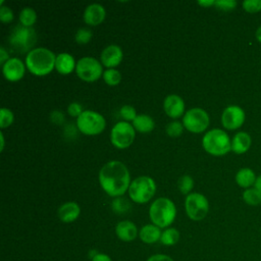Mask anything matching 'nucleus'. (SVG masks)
<instances>
[{"mask_svg":"<svg viewBox=\"0 0 261 261\" xmlns=\"http://www.w3.org/2000/svg\"><path fill=\"white\" fill-rule=\"evenodd\" d=\"M99 182L103 191L117 198L128 191L130 176L127 167L118 160H111L103 165L99 172Z\"/></svg>","mask_w":261,"mask_h":261,"instance_id":"f257e3e1","label":"nucleus"},{"mask_svg":"<svg viewBox=\"0 0 261 261\" xmlns=\"http://www.w3.org/2000/svg\"><path fill=\"white\" fill-rule=\"evenodd\" d=\"M56 55L49 49L44 47L34 48L25 57V65L28 69L35 75H46L55 67Z\"/></svg>","mask_w":261,"mask_h":261,"instance_id":"f03ea898","label":"nucleus"},{"mask_svg":"<svg viewBox=\"0 0 261 261\" xmlns=\"http://www.w3.org/2000/svg\"><path fill=\"white\" fill-rule=\"evenodd\" d=\"M149 216L153 224L160 228L168 227L175 219L176 208L174 203L165 197L156 199L149 208Z\"/></svg>","mask_w":261,"mask_h":261,"instance_id":"7ed1b4c3","label":"nucleus"},{"mask_svg":"<svg viewBox=\"0 0 261 261\" xmlns=\"http://www.w3.org/2000/svg\"><path fill=\"white\" fill-rule=\"evenodd\" d=\"M202 146L207 153L213 156H223L231 150V140L224 130L213 128L204 135Z\"/></svg>","mask_w":261,"mask_h":261,"instance_id":"20e7f679","label":"nucleus"},{"mask_svg":"<svg viewBox=\"0 0 261 261\" xmlns=\"http://www.w3.org/2000/svg\"><path fill=\"white\" fill-rule=\"evenodd\" d=\"M156 192V184L154 179L147 175L135 178L128 188L129 198L139 204L146 203L152 199Z\"/></svg>","mask_w":261,"mask_h":261,"instance_id":"39448f33","label":"nucleus"},{"mask_svg":"<svg viewBox=\"0 0 261 261\" xmlns=\"http://www.w3.org/2000/svg\"><path fill=\"white\" fill-rule=\"evenodd\" d=\"M77 129L89 136L101 134L105 126L106 121L102 114L93 110H84L83 113L76 118Z\"/></svg>","mask_w":261,"mask_h":261,"instance_id":"423d86ee","label":"nucleus"},{"mask_svg":"<svg viewBox=\"0 0 261 261\" xmlns=\"http://www.w3.org/2000/svg\"><path fill=\"white\" fill-rule=\"evenodd\" d=\"M10 44L13 48L18 50L20 53H28L33 50V46L37 41V34L33 28H28L23 25H17L11 32L9 38Z\"/></svg>","mask_w":261,"mask_h":261,"instance_id":"0eeeda50","label":"nucleus"},{"mask_svg":"<svg viewBox=\"0 0 261 261\" xmlns=\"http://www.w3.org/2000/svg\"><path fill=\"white\" fill-rule=\"evenodd\" d=\"M185 209L189 218L200 221L206 217L209 211V203L203 194L192 193L186 197Z\"/></svg>","mask_w":261,"mask_h":261,"instance_id":"6e6552de","label":"nucleus"},{"mask_svg":"<svg viewBox=\"0 0 261 261\" xmlns=\"http://www.w3.org/2000/svg\"><path fill=\"white\" fill-rule=\"evenodd\" d=\"M209 121L208 113L199 107L189 109L182 117L184 126L191 133L196 134L204 132L208 127Z\"/></svg>","mask_w":261,"mask_h":261,"instance_id":"1a4fd4ad","label":"nucleus"},{"mask_svg":"<svg viewBox=\"0 0 261 261\" xmlns=\"http://www.w3.org/2000/svg\"><path fill=\"white\" fill-rule=\"evenodd\" d=\"M135 139V128L127 121L115 123L110 133L112 145L118 149H125L132 145Z\"/></svg>","mask_w":261,"mask_h":261,"instance_id":"9d476101","label":"nucleus"},{"mask_svg":"<svg viewBox=\"0 0 261 261\" xmlns=\"http://www.w3.org/2000/svg\"><path fill=\"white\" fill-rule=\"evenodd\" d=\"M75 72L80 79L85 82H95L103 75L101 63L94 57L86 56L76 62Z\"/></svg>","mask_w":261,"mask_h":261,"instance_id":"9b49d317","label":"nucleus"},{"mask_svg":"<svg viewBox=\"0 0 261 261\" xmlns=\"http://www.w3.org/2000/svg\"><path fill=\"white\" fill-rule=\"evenodd\" d=\"M245 111L238 105L227 106L221 114V123L226 129H237L245 122Z\"/></svg>","mask_w":261,"mask_h":261,"instance_id":"f8f14e48","label":"nucleus"},{"mask_svg":"<svg viewBox=\"0 0 261 261\" xmlns=\"http://www.w3.org/2000/svg\"><path fill=\"white\" fill-rule=\"evenodd\" d=\"M4 77L9 82H17L23 77L25 72L24 63L17 57L9 58L2 66Z\"/></svg>","mask_w":261,"mask_h":261,"instance_id":"ddd939ff","label":"nucleus"},{"mask_svg":"<svg viewBox=\"0 0 261 261\" xmlns=\"http://www.w3.org/2000/svg\"><path fill=\"white\" fill-rule=\"evenodd\" d=\"M122 49L115 44H111L103 49L101 53V62L108 68H114L122 61Z\"/></svg>","mask_w":261,"mask_h":261,"instance_id":"4468645a","label":"nucleus"},{"mask_svg":"<svg viewBox=\"0 0 261 261\" xmlns=\"http://www.w3.org/2000/svg\"><path fill=\"white\" fill-rule=\"evenodd\" d=\"M163 108L165 113L171 118H177L184 114L185 102L180 96L170 94L165 97L163 101Z\"/></svg>","mask_w":261,"mask_h":261,"instance_id":"2eb2a0df","label":"nucleus"},{"mask_svg":"<svg viewBox=\"0 0 261 261\" xmlns=\"http://www.w3.org/2000/svg\"><path fill=\"white\" fill-rule=\"evenodd\" d=\"M106 15L105 8L99 3H92L88 5L84 11V20L90 25H97L101 23Z\"/></svg>","mask_w":261,"mask_h":261,"instance_id":"dca6fc26","label":"nucleus"},{"mask_svg":"<svg viewBox=\"0 0 261 261\" xmlns=\"http://www.w3.org/2000/svg\"><path fill=\"white\" fill-rule=\"evenodd\" d=\"M115 233L120 241L132 242L138 237L139 231L137 225L133 221L122 220L116 224Z\"/></svg>","mask_w":261,"mask_h":261,"instance_id":"f3484780","label":"nucleus"},{"mask_svg":"<svg viewBox=\"0 0 261 261\" xmlns=\"http://www.w3.org/2000/svg\"><path fill=\"white\" fill-rule=\"evenodd\" d=\"M81 213V208L75 202H65L63 203L57 211L59 219L64 223L73 222Z\"/></svg>","mask_w":261,"mask_h":261,"instance_id":"a211bd4d","label":"nucleus"},{"mask_svg":"<svg viewBox=\"0 0 261 261\" xmlns=\"http://www.w3.org/2000/svg\"><path fill=\"white\" fill-rule=\"evenodd\" d=\"M75 66H76V63H75L74 58L71 54L66 53V52H62V53H59L56 56L55 68L59 73L68 74L73 69H75Z\"/></svg>","mask_w":261,"mask_h":261,"instance_id":"6ab92c4d","label":"nucleus"},{"mask_svg":"<svg viewBox=\"0 0 261 261\" xmlns=\"http://www.w3.org/2000/svg\"><path fill=\"white\" fill-rule=\"evenodd\" d=\"M252 139L246 132L237 133L231 140V151L236 154H244L251 147Z\"/></svg>","mask_w":261,"mask_h":261,"instance_id":"aec40b11","label":"nucleus"},{"mask_svg":"<svg viewBox=\"0 0 261 261\" xmlns=\"http://www.w3.org/2000/svg\"><path fill=\"white\" fill-rule=\"evenodd\" d=\"M161 229L155 224H146L141 227L139 231L140 240L145 244H154L160 241L161 238Z\"/></svg>","mask_w":261,"mask_h":261,"instance_id":"412c9836","label":"nucleus"},{"mask_svg":"<svg viewBox=\"0 0 261 261\" xmlns=\"http://www.w3.org/2000/svg\"><path fill=\"white\" fill-rule=\"evenodd\" d=\"M256 178L257 177L255 172L249 167L241 168L236 174L237 184L241 188H245V189H249L251 186H254Z\"/></svg>","mask_w":261,"mask_h":261,"instance_id":"4be33fe9","label":"nucleus"},{"mask_svg":"<svg viewBox=\"0 0 261 261\" xmlns=\"http://www.w3.org/2000/svg\"><path fill=\"white\" fill-rule=\"evenodd\" d=\"M133 126L136 130L146 134L153 130L155 126V121L150 115L138 114L133 121Z\"/></svg>","mask_w":261,"mask_h":261,"instance_id":"5701e85b","label":"nucleus"},{"mask_svg":"<svg viewBox=\"0 0 261 261\" xmlns=\"http://www.w3.org/2000/svg\"><path fill=\"white\" fill-rule=\"evenodd\" d=\"M179 241V231L174 227L165 228L160 238V243L164 246H173Z\"/></svg>","mask_w":261,"mask_h":261,"instance_id":"b1692460","label":"nucleus"},{"mask_svg":"<svg viewBox=\"0 0 261 261\" xmlns=\"http://www.w3.org/2000/svg\"><path fill=\"white\" fill-rule=\"evenodd\" d=\"M37 20V14L36 11L32 7H24L21 9L19 13V21L21 25L32 28V25Z\"/></svg>","mask_w":261,"mask_h":261,"instance_id":"393cba45","label":"nucleus"},{"mask_svg":"<svg viewBox=\"0 0 261 261\" xmlns=\"http://www.w3.org/2000/svg\"><path fill=\"white\" fill-rule=\"evenodd\" d=\"M243 200L250 206H257L261 204V194L255 188H249L244 191Z\"/></svg>","mask_w":261,"mask_h":261,"instance_id":"a878e982","label":"nucleus"},{"mask_svg":"<svg viewBox=\"0 0 261 261\" xmlns=\"http://www.w3.org/2000/svg\"><path fill=\"white\" fill-rule=\"evenodd\" d=\"M104 82L109 86H116L121 81V73L115 68H107L103 72Z\"/></svg>","mask_w":261,"mask_h":261,"instance_id":"bb28decb","label":"nucleus"},{"mask_svg":"<svg viewBox=\"0 0 261 261\" xmlns=\"http://www.w3.org/2000/svg\"><path fill=\"white\" fill-rule=\"evenodd\" d=\"M112 210L117 214H122L127 212L130 209V204L125 198L117 197L111 203Z\"/></svg>","mask_w":261,"mask_h":261,"instance_id":"cd10ccee","label":"nucleus"},{"mask_svg":"<svg viewBox=\"0 0 261 261\" xmlns=\"http://www.w3.org/2000/svg\"><path fill=\"white\" fill-rule=\"evenodd\" d=\"M177 187H178V190L182 194H185V195L188 194L189 195V193L191 192V190L194 187V179L192 178V176H190L188 174H185L181 177H179L178 182H177Z\"/></svg>","mask_w":261,"mask_h":261,"instance_id":"c85d7f7f","label":"nucleus"},{"mask_svg":"<svg viewBox=\"0 0 261 261\" xmlns=\"http://www.w3.org/2000/svg\"><path fill=\"white\" fill-rule=\"evenodd\" d=\"M92 39V31L87 28H81L74 35V40L77 44H87Z\"/></svg>","mask_w":261,"mask_h":261,"instance_id":"c756f323","label":"nucleus"},{"mask_svg":"<svg viewBox=\"0 0 261 261\" xmlns=\"http://www.w3.org/2000/svg\"><path fill=\"white\" fill-rule=\"evenodd\" d=\"M14 119V115L12 113L11 110H9L8 108L2 107L0 110V126L2 128L9 126Z\"/></svg>","mask_w":261,"mask_h":261,"instance_id":"7c9ffc66","label":"nucleus"},{"mask_svg":"<svg viewBox=\"0 0 261 261\" xmlns=\"http://www.w3.org/2000/svg\"><path fill=\"white\" fill-rule=\"evenodd\" d=\"M184 124L177 120L171 121L166 125V134L169 137H178L182 134L184 130Z\"/></svg>","mask_w":261,"mask_h":261,"instance_id":"2f4dec72","label":"nucleus"},{"mask_svg":"<svg viewBox=\"0 0 261 261\" xmlns=\"http://www.w3.org/2000/svg\"><path fill=\"white\" fill-rule=\"evenodd\" d=\"M120 115L124 119V121H134V119L137 117V111L132 105H123L120 108Z\"/></svg>","mask_w":261,"mask_h":261,"instance_id":"473e14b6","label":"nucleus"},{"mask_svg":"<svg viewBox=\"0 0 261 261\" xmlns=\"http://www.w3.org/2000/svg\"><path fill=\"white\" fill-rule=\"evenodd\" d=\"M242 5L249 13H256L261 10V0H245Z\"/></svg>","mask_w":261,"mask_h":261,"instance_id":"72a5a7b5","label":"nucleus"},{"mask_svg":"<svg viewBox=\"0 0 261 261\" xmlns=\"http://www.w3.org/2000/svg\"><path fill=\"white\" fill-rule=\"evenodd\" d=\"M237 4L238 3L236 0H216L214 3L216 8L223 11L233 10L237 7Z\"/></svg>","mask_w":261,"mask_h":261,"instance_id":"f704fd0d","label":"nucleus"},{"mask_svg":"<svg viewBox=\"0 0 261 261\" xmlns=\"http://www.w3.org/2000/svg\"><path fill=\"white\" fill-rule=\"evenodd\" d=\"M0 19L2 22H10L13 20V12L8 6H0Z\"/></svg>","mask_w":261,"mask_h":261,"instance_id":"c9c22d12","label":"nucleus"},{"mask_svg":"<svg viewBox=\"0 0 261 261\" xmlns=\"http://www.w3.org/2000/svg\"><path fill=\"white\" fill-rule=\"evenodd\" d=\"M83 106L79 102H71L67 107V112L70 116H75L76 118L83 113Z\"/></svg>","mask_w":261,"mask_h":261,"instance_id":"e433bc0d","label":"nucleus"},{"mask_svg":"<svg viewBox=\"0 0 261 261\" xmlns=\"http://www.w3.org/2000/svg\"><path fill=\"white\" fill-rule=\"evenodd\" d=\"M50 120L55 124H61L64 121V115L59 110H54L50 114Z\"/></svg>","mask_w":261,"mask_h":261,"instance_id":"4c0bfd02","label":"nucleus"},{"mask_svg":"<svg viewBox=\"0 0 261 261\" xmlns=\"http://www.w3.org/2000/svg\"><path fill=\"white\" fill-rule=\"evenodd\" d=\"M146 261H173V259L166 254H154L150 256Z\"/></svg>","mask_w":261,"mask_h":261,"instance_id":"58836bf2","label":"nucleus"},{"mask_svg":"<svg viewBox=\"0 0 261 261\" xmlns=\"http://www.w3.org/2000/svg\"><path fill=\"white\" fill-rule=\"evenodd\" d=\"M92 261H112V259H111L107 254H104V253H96V254L93 256Z\"/></svg>","mask_w":261,"mask_h":261,"instance_id":"ea45409f","label":"nucleus"},{"mask_svg":"<svg viewBox=\"0 0 261 261\" xmlns=\"http://www.w3.org/2000/svg\"><path fill=\"white\" fill-rule=\"evenodd\" d=\"M9 59V56H8V52L3 48L1 47L0 48V63L2 64V66L4 65V63Z\"/></svg>","mask_w":261,"mask_h":261,"instance_id":"a19ab883","label":"nucleus"},{"mask_svg":"<svg viewBox=\"0 0 261 261\" xmlns=\"http://www.w3.org/2000/svg\"><path fill=\"white\" fill-rule=\"evenodd\" d=\"M254 188L261 194V175L257 176L256 181H255V184H254Z\"/></svg>","mask_w":261,"mask_h":261,"instance_id":"79ce46f5","label":"nucleus"},{"mask_svg":"<svg viewBox=\"0 0 261 261\" xmlns=\"http://www.w3.org/2000/svg\"><path fill=\"white\" fill-rule=\"evenodd\" d=\"M214 3H215V1H213V0H209V1H198V4L199 5H201V6H204V7H209V6H211V5H214Z\"/></svg>","mask_w":261,"mask_h":261,"instance_id":"37998d69","label":"nucleus"},{"mask_svg":"<svg viewBox=\"0 0 261 261\" xmlns=\"http://www.w3.org/2000/svg\"><path fill=\"white\" fill-rule=\"evenodd\" d=\"M255 37H256V39H257V41L259 42V43H261V25L257 29V31H256V34H255Z\"/></svg>","mask_w":261,"mask_h":261,"instance_id":"c03bdc74","label":"nucleus"},{"mask_svg":"<svg viewBox=\"0 0 261 261\" xmlns=\"http://www.w3.org/2000/svg\"><path fill=\"white\" fill-rule=\"evenodd\" d=\"M0 140H1V147H0V151H3L4 149V136L3 133L0 134Z\"/></svg>","mask_w":261,"mask_h":261,"instance_id":"a18cd8bd","label":"nucleus"},{"mask_svg":"<svg viewBox=\"0 0 261 261\" xmlns=\"http://www.w3.org/2000/svg\"><path fill=\"white\" fill-rule=\"evenodd\" d=\"M260 231H261V228H260Z\"/></svg>","mask_w":261,"mask_h":261,"instance_id":"49530a36","label":"nucleus"}]
</instances>
